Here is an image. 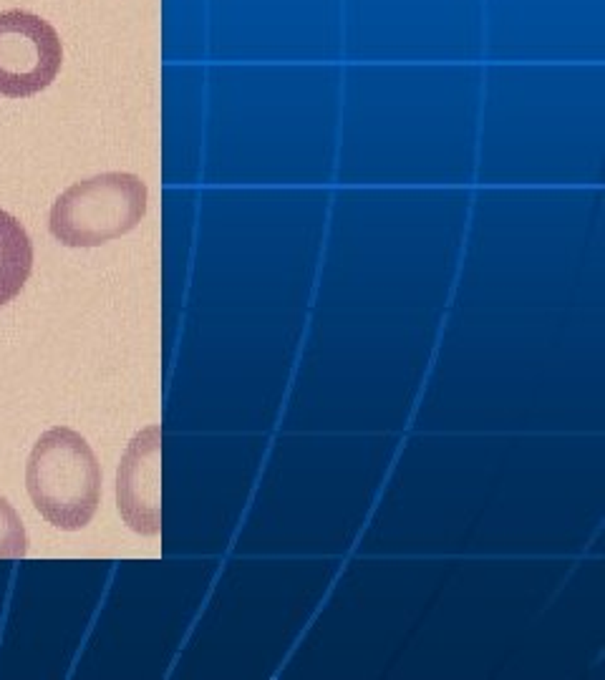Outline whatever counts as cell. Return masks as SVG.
Segmentation results:
<instances>
[{
    "label": "cell",
    "mask_w": 605,
    "mask_h": 680,
    "mask_svg": "<svg viewBox=\"0 0 605 680\" xmlns=\"http://www.w3.org/2000/svg\"><path fill=\"white\" fill-rule=\"evenodd\" d=\"M25 486L48 524L76 532L91 522L101 502V467L79 431L53 426L30 451Z\"/></svg>",
    "instance_id": "cell-1"
},
{
    "label": "cell",
    "mask_w": 605,
    "mask_h": 680,
    "mask_svg": "<svg viewBox=\"0 0 605 680\" xmlns=\"http://www.w3.org/2000/svg\"><path fill=\"white\" fill-rule=\"evenodd\" d=\"M149 189L132 172H104L61 192L51 207V235L66 247H96L127 235L146 214Z\"/></svg>",
    "instance_id": "cell-2"
},
{
    "label": "cell",
    "mask_w": 605,
    "mask_h": 680,
    "mask_svg": "<svg viewBox=\"0 0 605 680\" xmlns=\"http://www.w3.org/2000/svg\"><path fill=\"white\" fill-rule=\"evenodd\" d=\"M64 43L38 13L0 11V96L25 98L51 86L61 71Z\"/></svg>",
    "instance_id": "cell-3"
},
{
    "label": "cell",
    "mask_w": 605,
    "mask_h": 680,
    "mask_svg": "<svg viewBox=\"0 0 605 680\" xmlns=\"http://www.w3.org/2000/svg\"><path fill=\"white\" fill-rule=\"evenodd\" d=\"M116 504L121 519L137 534L156 537L161 529V428L146 426L129 441L116 474Z\"/></svg>",
    "instance_id": "cell-4"
},
{
    "label": "cell",
    "mask_w": 605,
    "mask_h": 680,
    "mask_svg": "<svg viewBox=\"0 0 605 680\" xmlns=\"http://www.w3.org/2000/svg\"><path fill=\"white\" fill-rule=\"evenodd\" d=\"M33 270V245L25 227L0 209V305L16 298Z\"/></svg>",
    "instance_id": "cell-5"
},
{
    "label": "cell",
    "mask_w": 605,
    "mask_h": 680,
    "mask_svg": "<svg viewBox=\"0 0 605 680\" xmlns=\"http://www.w3.org/2000/svg\"><path fill=\"white\" fill-rule=\"evenodd\" d=\"M28 552V532L23 522L8 504L6 496H0V559H21Z\"/></svg>",
    "instance_id": "cell-6"
}]
</instances>
